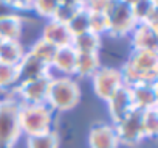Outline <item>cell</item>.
<instances>
[{
    "label": "cell",
    "instance_id": "obj_1",
    "mask_svg": "<svg viewBox=\"0 0 158 148\" xmlns=\"http://www.w3.org/2000/svg\"><path fill=\"white\" fill-rule=\"evenodd\" d=\"M119 70L127 87L139 83H158V52L130 50Z\"/></svg>",
    "mask_w": 158,
    "mask_h": 148
},
{
    "label": "cell",
    "instance_id": "obj_2",
    "mask_svg": "<svg viewBox=\"0 0 158 148\" xmlns=\"http://www.w3.org/2000/svg\"><path fill=\"white\" fill-rule=\"evenodd\" d=\"M82 98V91L76 78L54 77L50 81L47 106L53 112H67L74 109Z\"/></svg>",
    "mask_w": 158,
    "mask_h": 148
},
{
    "label": "cell",
    "instance_id": "obj_3",
    "mask_svg": "<svg viewBox=\"0 0 158 148\" xmlns=\"http://www.w3.org/2000/svg\"><path fill=\"white\" fill-rule=\"evenodd\" d=\"M54 112L47 105H23L19 103V126L27 137L53 131Z\"/></svg>",
    "mask_w": 158,
    "mask_h": 148
},
{
    "label": "cell",
    "instance_id": "obj_4",
    "mask_svg": "<svg viewBox=\"0 0 158 148\" xmlns=\"http://www.w3.org/2000/svg\"><path fill=\"white\" fill-rule=\"evenodd\" d=\"M20 137L19 101L13 95H6L0 98V148H14Z\"/></svg>",
    "mask_w": 158,
    "mask_h": 148
},
{
    "label": "cell",
    "instance_id": "obj_5",
    "mask_svg": "<svg viewBox=\"0 0 158 148\" xmlns=\"http://www.w3.org/2000/svg\"><path fill=\"white\" fill-rule=\"evenodd\" d=\"M53 75H44L34 80L22 81L13 91V97L23 105H47L48 87Z\"/></svg>",
    "mask_w": 158,
    "mask_h": 148
},
{
    "label": "cell",
    "instance_id": "obj_6",
    "mask_svg": "<svg viewBox=\"0 0 158 148\" xmlns=\"http://www.w3.org/2000/svg\"><path fill=\"white\" fill-rule=\"evenodd\" d=\"M90 80L95 95L104 101H107L116 91H119L124 86L121 70L118 67L110 65H101Z\"/></svg>",
    "mask_w": 158,
    "mask_h": 148
},
{
    "label": "cell",
    "instance_id": "obj_7",
    "mask_svg": "<svg viewBox=\"0 0 158 148\" xmlns=\"http://www.w3.org/2000/svg\"><path fill=\"white\" fill-rule=\"evenodd\" d=\"M119 145L129 146V148H135L138 145H141V142L144 140V134H143V111L139 109H132L119 123L113 125Z\"/></svg>",
    "mask_w": 158,
    "mask_h": 148
},
{
    "label": "cell",
    "instance_id": "obj_8",
    "mask_svg": "<svg viewBox=\"0 0 158 148\" xmlns=\"http://www.w3.org/2000/svg\"><path fill=\"white\" fill-rule=\"evenodd\" d=\"M136 27V22L130 13L129 2H115L112 13L109 14V31L107 34L116 39L129 38Z\"/></svg>",
    "mask_w": 158,
    "mask_h": 148
},
{
    "label": "cell",
    "instance_id": "obj_9",
    "mask_svg": "<svg viewBox=\"0 0 158 148\" xmlns=\"http://www.w3.org/2000/svg\"><path fill=\"white\" fill-rule=\"evenodd\" d=\"M135 109L147 111L158 108V83H139L129 87Z\"/></svg>",
    "mask_w": 158,
    "mask_h": 148
},
{
    "label": "cell",
    "instance_id": "obj_10",
    "mask_svg": "<svg viewBox=\"0 0 158 148\" xmlns=\"http://www.w3.org/2000/svg\"><path fill=\"white\" fill-rule=\"evenodd\" d=\"M107 112H109V119L112 125L119 123L132 109H133V103H132V97H130V91L127 86H123L119 91H116L107 101Z\"/></svg>",
    "mask_w": 158,
    "mask_h": 148
},
{
    "label": "cell",
    "instance_id": "obj_11",
    "mask_svg": "<svg viewBox=\"0 0 158 148\" xmlns=\"http://www.w3.org/2000/svg\"><path fill=\"white\" fill-rule=\"evenodd\" d=\"M90 148H119V140L112 123H96L90 128L87 136Z\"/></svg>",
    "mask_w": 158,
    "mask_h": 148
},
{
    "label": "cell",
    "instance_id": "obj_12",
    "mask_svg": "<svg viewBox=\"0 0 158 148\" xmlns=\"http://www.w3.org/2000/svg\"><path fill=\"white\" fill-rule=\"evenodd\" d=\"M76 58L77 53L73 50V47H62L56 50V55L51 61L50 70L54 77H70L74 78L76 70Z\"/></svg>",
    "mask_w": 158,
    "mask_h": 148
},
{
    "label": "cell",
    "instance_id": "obj_13",
    "mask_svg": "<svg viewBox=\"0 0 158 148\" xmlns=\"http://www.w3.org/2000/svg\"><path fill=\"white\" fill-rule=\"evenodd\" d=\"M40 39H44L45 42L51 44L56 48H62V47L71 45L73 36H71V33H70V30L65 24H60V22L51 19V20H47L44 24Z\"/></svg>",
    "mask_w": 158,
    "mask_h": 148
},
{
    "label": "cell",
    "instance_id": "obj_14",
    "mask_svg": "<svg viewBox=\"0 0 158 148\" xmlns=\"http://www.w3.org/2000/svg\"><path fill=\"white\" fill-rule=\"evenodd\" d=\"M132 50H149L158 52V31L146 24H136L133 31L129 34Z\"/></svg>",
    "mask_w": 158,
    "mask_h": 148
},
{
    "label": "cell",
    "instance_id": "obj_15",
    "mask_svg": "<svg viewBox=\"0 0 158 148\" xmlns=\"http://www.w3.org/2000/svg\"><path fill=\"white\" fill-rule=\"evenodd\" d=\"M17 72H19V83L34 80L44 75H51L50 67L40 62L39 59H36L34 56H31L30 53H25L23 59L17 65Z\"/></svg>",
    "mask_w": 158,
    "mask_h": 148
},
{
    "label": "cell",
    "instance_id": "obj_16",
    "mask_svg": "<svg viewBox=\"0 0 158 148\" xmlns=\"http://www.w3.org/2000/svg\"><path fill=\"white\" fill-rule=\"evenodd\" d=\"M23 24L25 17L17 13L0 19V41H20Z\"/></svg>",
    "mask_w": 158,
    "mask_h": 148
},
{
    "label": "cell",
    "instance_id": "obj_17",
    "mask_svg": "<svg viewBox=\"0 0 158 148\" xmlns=\"http://www.w3.org/2000/svg\"><path fill=\"white\" fill-rule=\"evenodd\" d=\"M25 53L27 48L20 41H0V64L17 67Z\"/></svg>",
    "mask_w": 158,
    "mask_h": 148
},
{
    "label": "cell",
    "instance_id": "obj_18",
    "mask_svg": "<svg viewBox=\"0 0 158 148\" xmlns=\"http://www.w3.org/2000/svg\"><path fill=\"white\" fill-rule=\"evenodd\" d=\"M99 53H77L74 77L77 78H92L95 72L101 67Z\"/></svg>",
    "mask_w": 158,
    "mask_h": 148
},
{
    "label": "cell",
    "instance_id": "obj_19",
    "mask_svg": "<svg viewBox=\"0 0 158 148\" xmlns=\"http://www.w3.org/2000/svg\"><path fill=\"white\" fill-rule=\"evenodd\" d=\"M71 47L76 53H99L102 47V38L92 31L76 34L71 39Z\"/></svg>",
    "mask_w": 158,
    "mask_h": 148
},
{
    "label": "cell",
    "instance_id": "obj_20",
    "mask_svg": "<svg viewBox=\"0 0 158 148\" xmlns=\"http://www.w3.org/2000/svg\"><path fill=\"white\" fill-rule=\"evenodd\" d=\"M56 47H53L51 44H48V42H45L44 39H36L31 45H30V48L27 50V53H30L31 56H34L36 59H39L40 62H44L45 65H51V61H53V58H54V55H56Z\"/></svg>",
    "mask_w": 158,
    "mask_h": 148
},
{
    "label": "cell",
    "instance_id": "obj_21",
    "mask_svg": "<svg viewBox=\"0 0 158 148\" xmlns=\"http://www.w3.org/2000/svg\"><path fill=\"white\" fill-rule=\"evenodd\" d=\"M82 3L84 2H79V0H57V8L53 19L67 25L76 16V13L82 8Z\"/></svg>",
    "mask_w": 158,
    "mask_h": 148
},
{
    "label": "cell",
    "instance_id": "obj_22",
    "mask_svg": "<svg viewBox=\"0 0 158 148\" xmlns=\"http://www.w3.org/2000/svg\"><path fill=\"white\" fill-rule=\"evenodd\" d=\"M17 84H19V72H17V67L6 65V64H0V91L6 92L8 95H11Z\"/></svg>",
    "mask_w": 158,
    "mask_h": 148
},
{
    "label": "cell",
    "instance_id": "obj_23",
    "mask_svg": "<svg viewBox=\"0 0 158 148\" xmlns=\"http://www.w3.org/2000/svg\"><path fill=\"white\" fill-rule=\"evenodd\" d=\"M60 137L56 129L48 131L45 134L27 137V148H59Z\"/></svg>",
    "mask_w": 158,
    "mask_h": 148
},
{
    "label": "cell",
    "instance_id": "obj_24",
    "mask_svg": "<svg viewBox=\"0 0 158 148\" xmlns=\"http://www.w3.org/2000/svg\"><path fill=\"white\" fill-rule=\"evenodd\" d=\"M67 27H68L71 36L90 31V14H89V11H87L84 3H82V8L76 13V16L67 24Z\"/></svg>",
    "mask_w": 158,
    "mask_h": 148
},
{
    "label": "cell",
    "instance_id": "obj_25",
    "mask_svg": "<svg viewBox=\"0 0 158 148\" xmlns=\"http://www.w3.org/2000/svg\"><path fill=\"white\" fill-rule=\"evenodd\" d=\"M155 7H158V2H155V0H133V2H129L130 13L136 24H144V20Z\"/></svg>",
    "mask_w": 158,
    "mask_h": 148
},
{
    "label": "cell",
    "instance_id": "obj_26",
    "mask_svg": "<svg viewBox=\"0 0 158 148\" xmlns=\"http://www.w3.org/2000/svg\"><path fill=\"white\" fill-rule=\"evenodd\" d=\"M143 134L146 139H156L158 136V108L143 111Z\"/></svg>",
    "mask_w": 158,
    "mask_h": 148
},
{
    "label": "cell",
    "instance_id": "obj_27",
    "mask_svg": "<svg viewBox=\"0 0 158 148\" xmlns=\"http://www.w3.org/2000/svg\"><path fill=\"white\" fill-rule=\"evenodd\" d=\"M57 8V0H34L33 2V11L37 17L47 20H51L54 17Z\"/></svg>",
    "mask_w": 158,
    "mask_h": 148
},
{
    "label": "cell",
    "instance_id": "obj_28",
    "mask_svg": "<svg viewBox=\"0 0 158 148\" xmlns=\"http://www.w3.org/2000/svg\"><path fill=\"white\" fill-rule=\"evenodd\" d=\"M89 14H90V31L101 36V38H102V34H107V31H109V16L102 14V13H90V11H89Z\"/></svg>",
    "mask_w": 158,
    "mask_h": 148
},
{
    "label": "cell",
    "instance_id": "obj_29",
    "mask_svg": "<svg viewBox=\"0 0 158 148\" xmlns=\"http://www.w3.org/2000/svg\"><path fill=\"white\" fill-rule=\"evenodd\" d=\"M84 5L90 13H102L109 16L115 7V2L113 0H93V2H84Z\"/></svg>",
    "mask_w": 158,
    "mask_h": 148
},
{
    "label": "cell",
    "instance_id": "obj_30",
    "mask_svg": "<svg viewBox=\"0 0 158 148\" xmlns=\"http://www.w3.org/2000/svg\"><path fill=\"white\" fill-rule=\"evenodd\" d=\"M33 2H34V0H30V2L23 0V2H11V5H13V8H14V11L17 14L22 13V16H23V13L33 11Z\"/></svg>",
    "mask_w": 158,
    "mask_h": 148
},
{
    "label": "cell",
    "instance_id": "obj_31",
    "mask_svg": "<svg viewBox=\"0 0 158 148\" xmlns=\"http://www.w3.org/2000/svg\"><path fill=\"white\" fill-rule=\"evenodd\" d=\"M11 14H16L11 2H6V0H0V19L3 17H8Z\"/></svg>",
    "mask_w": 158,
    "mask_h": 148
}]
</instances>
